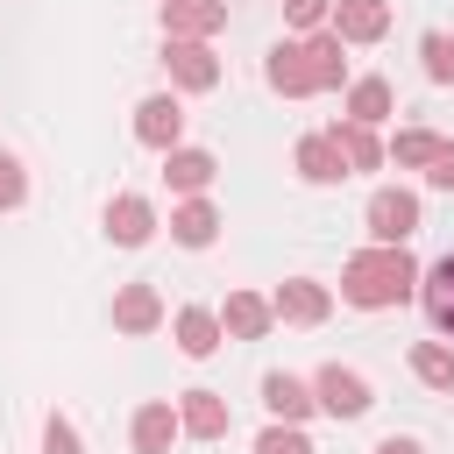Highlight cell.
Wrapping results in <instances>:
<instances>
[{
    "label": "cell",
    "mask_w": 454,
    "mask_h": 454,
    "mask_svg": "<svg viewBox=\"0 0 454 454\" xmlns=\"http://www.w3.org/2000/svg\"><path fill=\"white\" fill-rule=\"evenodd\" d=\"M419 277H426V270L411 262L404 241H376V248L348 255V270H340V298L362 305V312H376V305H404V298L419 291Z\"/></svg>",
    "instance_id": "1"
},
{
    "label": "cell",
    "mask_w": 454,
    "mask_h": 454,
    "mask_svg": "<svg viewBox=\"0 0 454 454\" xmlns=\"http://www.w3.org/2000/svg\"><path fill=\"white\" fill-rule=\"evenodd\" d=\"M312 397H319V411H333V419H362V411L376 404L369 376H355V369H340V362H326V369L312 376Z\"/></svg>",
    "instance_id": "2"
},
{
    "label": "cell",
    "mask_w": 454,
    "mask_h": 454,
    "mask_svg": "<svg viewBox=\"0 0 454 454\" xmlns=\"http://www.w3.org/2000/svg\"><path fill=\"white\" fill-rule=\"evenodd\" d=\"M163 64H170V78H177L184 92H213V85H220V57H213L206 43H192V35H170Z\"/></svg>",
    "instance_id": "3"
},
{
    "label": "cell",
    "mask_w": 454,
    "mask_h": 454,
    "mask_svg": "<svg viewBox=\"0 0 454 454\" xmlns=\"http://www.w3.org/2000/svg\"><path fill=\"white\" fill-rule=\"evenodd\" d=\"M369 234H376V241H411V234H419V199L397 192V184H383V192L369 199Z\"/></svg>",
    "instance_id": "4"
},
{
    "label": "cell",
    "mask_w": 454,
    "mask_h": 454,
    "mask_svg": "<svg viewBox=\"0 0 454 454\" xmlns=\"http://www.w3.org/2000/svg\"><path fill=\"white\" fill-rule=\"evenodd\" d=\"M270 305H277V319H291V326H319V319L333 312V298H326V284H312V277H284Z\"/></svg>",
    "instance_id": "5"
},
{
    "label": "cell",
    "mask_w": 454,
    "mask_h": 454,
    "mask_svg": "<svg viewBox=\"0 0 454 454\" xmlns=\"http://www.w3.org/2000/svg\"><path fill=\"white\" fill-rule=\"evenodd\" d=\"M220 28H227V0H163V35L206 43V35H220Z\"/></svg>",
    "instance_id": "6"
},
{
    "label": "cell",
    "mask_w": 454,
    "mask_h": 454,
    "mask_svg": "<svg viewBox=\"0 0 454 454\" xmlns=\"http://www.w3.org/2000/svg\"><path fill=\"white\" fill-rule=\"evenodd\" d=\"M135 135H142L149 149H177V135H184V106H177L170 92H149V99L135 106Z\"/></svg>",
    "instance_id": "7"
},
{
    "label": "cell",
    "mask_w": 454,
    "mask_h": 454,
    "mask_svg": "<svg viewBox=\"0 0 454 454\" xmlns=\"http://www.w3.org/2000/svg\"><path fill=\"white\" fill-rule=\"evenodd\" d=\"M333 35H340V43H376V35H390V0H333Z\"/></svg>",
    "instance_id": "8"
},
{
    "label": "cell",
    "mask_w": 454,
    "mask_h": 454,
    "mask_svg": "<svg viewBox=\"0 0 454 454\" xmlns=\"http://www.w3.org/2000/svg\"><path fill=\"white\" fill-rule=\"evenodd\" d=\"M298 177H305V184H340V177H355V170H348V156H340L333 135H305V142H298Z\"/></svg>",
    "instance_id": "9"
},
{
    "label": "cell",
    "mask_w": 454,
    "mask_h": 454,
    "mask_svg": "<svg viewBox=\"0 0 454 454\" xmlns=\"http://www.w3.org/2000/svg\"><path fill=\"white\" fill-rule=\"evenodd\" d=\"M106 234H114L121 248H142V241L156 234V206H149V199H135V192H121V199L106 206Z\"/></svg>",
    "instance_id": "10"
},
{
    "label": "cell",
    "mask_w": 454,
    "mask_h": 454,
    "mask_svg": "<svg viewBox=\"0 0 454 454\" xmlns=\"http://www.w3.org/2000/svg\"><path fill=\"white\" fill-rule=\"evenodd\" d=\"M262 78H270L284 99H305V92H312V64H305V43H277V50H270V64H262Z\"/></svg>",
    "instance_id": "11"
},
{
    "label": "cell",
    "mask_w": 454,
    "mask_h": 454,
    "mask_svg": "<svg viewBox=\"0 0 454 454\" xmlns=\"http://www.w3.org/2000/svg\"><path fill=\"white\" fill-rule=\"evenodd\" d=\"M262 404L284 419V426H298L305 411H319V397H312V383H298V376H284V369H270L262 376Z\"/></svg>",
    "instance_id": "12"
},
{
    "label": "cell",
    "mask_w": 454,
    "mask_h": 454,
    "mask_svg": "<svg viewBox=\"0 0 454 454\" xmlns=\"http://www.w3.org/2000/svg\"><path fill=\"white\" fill-rule=\"evenodd\" d=\"M213 156L206 149H163V177H170V192H184V199H199L206 184H213Z\"/></svg>",
    "instance_id": "13"
},
{
    "label": "cell",
    "mask_w": 454,
    "mask_h": 454,
    "mask_svg": "<svg viewBox=\"0 0 454 454\" xmlns=\"http://www.w3.org/2000/svg\"><path fill=\"white\" fill-rule=\"evenodd\" d=\"M270 319H277V305H270V298H255V291H234V298H227V312H220V326H227L234 340H262V333H270Z\"/></svg>",
    "instance_id": "14"
},
{
    "label": "cell",
    "mask_w": 454,
    "mask_h": 454,
    "mask_svg": "<svg viewBox=\"0 0 454 454\" xmlns=\"http://www.w3.org/2000/svg\"><path fill=\"white\" fill-rule=\"evenodd\" d=\"M170 333H177V348L199 362V355H213V348H220V333H227V326H220V312H206V305H184V312L170 319Z\"/></svg>",
    "instance_id": "15"
},
{
    "label": "cell",
    "mask_w": 454,
    "mask_h": 454,
    "mask_svg": "<svg viewBox=\"0 0 454 454\" xmlns=\"http://www.w3.org/2000/svg\"><path fill=\"white\" fill-rule=\"evenodd\" d=\"M177 433H184V419H177L163 397L135 411V454H170V440H177Z\"/></svg>",
    "instance_id": "16"
},
{
    "label": "cell",
    "mask_w": 454,
    "mask_h": 454,
    "mask_svg": "<svg viewBox=\"0 0 454 454\" xmlns=\"http://www.w3.org/2000/svg\"><path fill=\"white\" fill-rule=\"evenodd\" d=\"M419 298H426V319L440 333H454V255H440L426 277H419Z\"/></svg>",
    "instance_id": "17"
},
{
    "label": "cell",
    "mask_w": 454,
    "mask_h": 454,
    "mask_svg": "<svg viewBox=\"0 0 454 454\" xmlns=\"http://www.w3.org/2000/svg\"><path fill=\"white\" fill-rule=\"evenodd\" d=\"M348 43L326 28V35H305V64H312V92H333L340 78H348V57H340Z\"/></svg>",
    "instance_id": "18"
},
{
    "label": "cell",
    "mask_w": 454,
    "mask_h": 454,
    "mask_svg": "<svg viewBox=\"0 0 454 454\" xmlns=\"http://www.w3.org/2000/svg\"><path fill=\"white\" fill-rule=\"evenodd\" d=\"M114 326H121V333H149V326H163V298H156L149 284H128V291L114 298Z\"/></svg>",
    "instance_id": "19"
},
{
    "label": "cell",
    "mask_w": 454,
    "mask_h": 454,
    "mask_svg": "<svg viewBox=\"0 0 454 454\" xmlns=\"http://www.w3.org/2000/svg\"><path fill=\"white\" fill-rule=\"evenodd\" d=\"M177 419H184L192 440H220V433H227V404H220V390H184Z\"/></svg>",
    "instance_id": "20"
},
{
    "label": "cell",
    "mask_w": 454,
    "mask_h": 454,
    "mask_svg": "<svg viewBox=\"0 0 454 454\" xmlns=\"http://www.w3.org/2000/svg\"><path fill=\"white\" fill-rule=\"evenodd\" d=\"M170 234L184 241V248H206L213 234H220V213H213V199L199 192V199H184L177 213H170Z\"/></svg>",
    "instance_id": "21"
},
{
    "label": "cell",
    "mask_w": 454,
    "mask_h": 454,
    "mask_svg": "<svg viewBox=\"0 0 454 454\" xmlns=\"http://www.w3.org/2000/svg\"><path fill=\"white\" fill-rule=\"evenodd\" d=\"M390 78H355L348 85V121H362V128H376V121H390Z\"/></svg>",
    "instance_id": "22"
},
{
    "label": "cell",
    "mask_w": 454,
    "mask_h": 454,
    "mask_svg": "<svg viewBox=\"0 0 454 454\" xmlns=\"http://www.w3.org/2000/svg\"><path fill=\"white\" fill-rule=\"evenodd\" d=\"M411 376L433 383V390H454V348L447 340H419L411 348Z\"/></svg>",
    "instance_id": "23"
},
{
    "label": "cell",
    "mask_w": 454,
    "mask_h": 454,
    "mask_svg": "<svg viewBox=\"0 0 454 454\" xmlns=\"http://www.w3.org/2000/svg\"><path fill=\"white\" fill-rule=\"evenodd\" d=\"M333 142H340L348 170H376V163H383V149H376V135H369L362 121H340V128H333Z\"/></svg>",
    "instance_id": "24"
},
{
    "label": "cell",
    "mask_w": 454,
    "mask_h": 454,
    "mask_svg": "<svg viewBox=\"0 0 454 454\" xmlns=\"http://www.w3.org/2000/svg\"><path fill=\"white\" fill-rule=\"evenodd\" d=\"M433 149H440V135H426V128H397V142L383 149L397 170H426L433 163Z\"/></svg>",
    "instance_id": "25"
},
{
    "label": "cell",
    "mask_w": 454,
    "mask_h": 454,
    "mask_svg": "<svg viewBox=\"0 0 454 454\" xmlns=\"http://www.w3.org/2000/svg\"><path fill=\"white\" fill-rule=\"evenodd\" d=\"M419 57H426V78L454 85V35H447V28H433V35L419 43Z\"/></svg>",
    "instance_id": "26"
},
{
    "label": "cell",
    "mask_w": 454,
    "mask_h": 454,
    "mask_svg": "<svg viewBox=\"0 0 454 454\" xmlns=\"http://www.w3.org/2000/svg\"><path fill=\"white\" fill-rule=\"evenodd\" d=\"M255 454H312V440H305L298 426H284V419H277V426L255 440Z\"/></svg>",
    "instance_id": "27"
},
{
    "label": "cell",
    "mask_w": 454,
    "mask_h": 454,
    "mask_svg": "<svg viewBox=\"0 0 454 454\" xmlns=\"http://www.w3.org/2000/svg\"><path fill=\"white\" fill-rule=\"evenodd\" d=\"M21 199H28V177H21V163L0 149V213H14Z\"/></svg>",
    "instance_id": "28"
},
{
    "label": "cell",
    "mask_w": 454,
    "mask_h": 454,
    "mask_svg": "<svg viewBox=\"0 0 454 454\" xmlns=\"http://www.w3.org/2000/svg\"><path fill=\"white\" fill-rule=\"evenodd\" d=\"M43 454H78V426L50 411V426H43Z\"/></svg>",
    "instance_id": "29"
},
{
    "label": "cell",
    "mask_w": 454,
    "mask_h": 454,
    "mask_svg": "<svg viewBox=\"0 0 454 454\" xmlns=\"http://www.w3.org/2000/svg\"><path fill=\"white\" fill-rule=\"evenodd\" d=\"M326 14H333V0H284V21L291 28H319Z\"/></svg>",
    "instance_id": "30"
},
{
    "label": "cell",
    "mask_w": 454,
    "mask_h": 454,
    "mask_svg": "<svg viewBox=\"0 0 454 454\" xmlns=\"http://www.w3.org/2000/svg\"><path fill=\"white\" fill-rule=\"evenodd\" d=\"M426 184H433V192H454V142H440V149H433V163H426Z\"/></svg>",
    "instance_id": "31"
},
{
    "label": "cell",
    "mask_w": 454,
    "mask_h": 454,
    "mask_svg": "<svg viewBox=\"0 0 454 454\" xmlns=\"http://www.w3.org/2000/svg\"><path fill=\"white\" fill-rule=\"evenodd\" d=\"M376 454H426V447H419V440H404V433H390V440H383Z\"/></svg>",
    "instance_id": "32"
}]
</instances>
